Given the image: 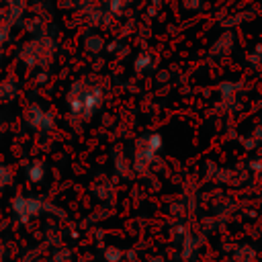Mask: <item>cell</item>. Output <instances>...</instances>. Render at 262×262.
Listing matches in <instances>:
<instances>
[{"label":"cell","instance_id":"3","mask_svg":"<svg viewBox=\"0 0 262 262\" xmlns=\"http://www.w3.org/2000/svg\"><path fill=\"white\" fill-rule=\"evenodd\" d=\"M43 209H47V205L41 199H33V196H16L12 201V211L20 221H29L35 215H39Z\"/></svg>","mask_w":262,"mask_h":262},{"label":"cell","instance_id":"5","mask_svg":"<svg viewBox=\"0 0 262 262\" xmlns=\"http://www.w3.org/2000/svg\"><path fill=\"white\" fill-rule=\"evenodd\" d=\"M102 258H104V262H121L123 260V250H119L115 246H106L104 252H102Z\"/></svg>","mask_w":262,"mask_h":262},{"label":"cell","instance_id":"9","mask_svg":"<svg viewBox=\"0 0 262 262\" xmlns=\"http://www.w3.org/2000/svg\"><path fill=\"white\" fill-rule=\"evenodd\" d=\"M149 63H151V57H149V55H139L137 61H135V68H137V70H145Z\"/></svg>","mask_w":262,"mask_h":262},{"label":"cell","instance_id":"7","mask_svg":"<svg viewBox=\"0 0 262 262\" xmlns=\"http://www.w3.org/2000/svg\"><path fill=\"white\" fill-rule=\"evenodd\" d=\"M102 47H104V41H102L100 37H96V35L86 37V49H88V51L98 53V51H102Z\"/></svg>","mask_w":262,"mask_h":262},{"label":"cell","instance_id":"2","mask_svg":"<svg viewBox=\"0 0 262 262\" xmlns=\"http://www.w3.org/2000/svg\"><path fill=\"white\" fill-rule=\"evenodd\" d=\"M51 53H53V43L49 39H35L23 47L20 57L27 66H43L51 59Z\"/></svg>","mask_w":262,"mask_h":262},{"label":"cell","instance_id":"1","mask_svg":"<svg viewBox=\"0 0 262 262\" xmlns=\"http://www.w3.org/2000/svg\"><path fill=\"white\" fill-rule=\"evenodd\" d=\"M160 145H162V137L160 135L141 137L137 141V147H135V154H133V168L135 170H145L154 162Z\"/></svg>","mask_w":262,"mask_h":262},{"label":"cell","instance_id":"8","mask_svg":"<svg viewBox=\"0 0 262 262\" xmlns=\"http://www.w3.org/2000/svg\"><path fill=\"white\" fill-rule=\"evenodd\" d=\"M10 180H12V170H10L8 166H0V190H2L4 186H8Z\"/></svg>","mask_w":262,"mask_h":262},{"label":"cell","instance_id":"6","mask_svg":"<svg viewBox=\"0 0 262 262\" xmlns=\"http://www.w3.org/2000/svg\"><path fill=\"white\" fill-rule=\"evenodd\" d=\"M27 176H29L31 182H39V180L45 176V168H43V164H41V162H35V164L29 168Z\"/></svg>","mask_w":262,"mask_h":262},{"label":"cell","instance_id":"10","mask_svg":"<svg viewBox=\"0 0 262 262\" xmlns=\"http://www.w3.org/2000/svg\"><path fill=\"white\" fill-rule=\"evenodd\" d=\"M182 2H184L186 8H190V10H199V6H201L203 0H182Z\"/></svg>","mask_w":262,"mask_h":262},{"label":"cell","instance_id":"4","mask_svg":"<svg viewBox=\"0 0 262 262\" xmlns=\"http://www.w3.org/2000/svg\"><path fill=\"white\" fill-rule=\"evenodd\" d=\"M27 123L37 131H49L53 129V115L49 111H43L37 104H31L27 111Z\"/></svg>","mask_w":262,"mask_h":262}]
</instances>
